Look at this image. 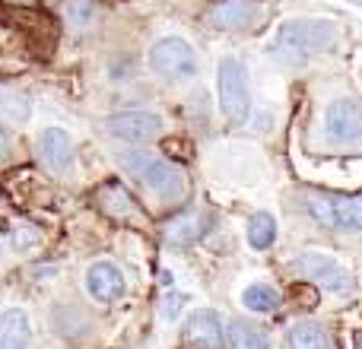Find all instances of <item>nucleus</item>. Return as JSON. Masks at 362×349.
<instances>
[{"mask_svg":"<svg viewBox=\"0 0 362 349\" xmlns=\"http://www.w3.org/2000/svg\"><path fill=\"white\" fill-rule=\"evenodd\" d=\"M353 349H362V331L353 333Z\"/></svg>","mask_w":362,"mask_h":349,"instance_id":"nucleus-25","label":"nucleus"},{"mask_svg":"<svg viewBox=\"0 0 362 349\" xmlns=\"http://www.w3.org/2000/svg\"><path fill=\"white\" fill-rule=\"evenodd\" d=\"M261 16V4L257 0H219L206 10V23L213 29H248Z\"/></svg>","mask_w":362,"mask_h":349,"instance_id":"nucleus-10","label":"nucleus"},{"mask_svg":"<svg viewBox=\"0 0 362 349\" xmlns=\"http://www.w3.org/2000/svg\"><path fill=\"white\" fill-rule=\"evenodd\" d=\"M216 95H219V112L229 124H245L251 112V93H248V76H245V64L238 57H223L216 67Z\"/></svg>","mask_w":362,"mask_h":349,"instance_id":"nucleus-3","label":"nucleus"},{"mask_svg":"<svg viewBox=\"0 0 362 349\" xmlns=\"http://www.w3.org/2000/svg\"><path fill=\"white\" fill-rule=\"evenodd\" d=\"M181 340L187 349H223V321L213 308H197L187 314L181 327Z\"/></svg>","mask_w":362,"mask_h":349,"instance_id":"nucleus-7","label":"nucleus"},{"mask_svg":"<svg viewBox=\"0 0 362 349\" xmlns=\"http://www.w3.org/2000/svg\"><path fill=\"white\" fill-rule=\"evenodd\" d=\"M32 324L23 308H6L0 312V349H29Z\"/></svg>","mask_w":362,"mask_h":349,"instance_id":"nucleus-12","label":"nucleus"},{"mask_svg":"<svg viewBox=\"0 0 362 349\" xmlns=\"http://www.w3.org/2000/svg\"><path fill=\"white\" fill-rule=\"evenodd\" d=\"M327 137L334 143H356L362 137V102L359 99H334L325 114Z\"/></svg>","mask_w":362,"mask_h":349,"instance_id":"nucleus-6","label":"nucleus"},{"mask_svg":"<svg viewBox=\"0 0 362 349\" xmlns=\"http://www.w3.org/2000/svg\"><path fill=\"white\" fill-rule=\"evenodd\" d=\"M276 242V219L270 213H255L248 219V244L257 251L270 248Z\"/></svg>","mask_w":362,"mask_h":349,"instance_id":"nucleus-19","label":"nucleus"},{"mask_svg":"<svg viewBox=\"0 0 362 349\" xmlns=\"http://www.w3.org/2000/svg\"><path fill=\"white\" fill-rule=\"evenodd\" d=\"M38 146H42V159L54 174H70L74 169V143H70V134L61 131V127H48L38 137Z\"/></svg>","mask_w":362,"mask_h":349,"instance_id":"nucleus-11","label":"nucleus"},{"mask_svg":"<svg viewBox=\"0 0 362 349\" xmlns=\"http://www.w3.org/2000/svg\"><path fill=\"white\" fill-rule=\"evenodd\" d=\"M150 67L165 80H191L197 73V54L185 38L165 35L150 48Z\"/></svg>","mask_w":362,"mask_h":349,"instance_id":"nucleus-4","label":"nucleus"},{"mask_svg":"<svg viewBox=\"0 0 362 349\" xmlns=\"http://www.w3.org/2000/svg\"><path fill=\"white\" fill-rule=\"evenodd\" d=\"M299 267L305 270V276H312L318 286H325L327 292H346L350 289V273L340 261H334L325 251H305L299 257Z\"/></svg>","mask_w":362,"mask_h":349,"instance_id":"nucleus-8","label":"nucleus"},{"mask_svg":"<svg viewBox=\"0 0 362 349\" xmlns=\"http://www.w3.org/2000/svg\"><path fill=\"white\" fill-rule=\"evenodd\" d=\"M334 42H337V25L327 19H293V23H283L276 29L270 51L286 64H302L321 51L334 48Z\"/></svg>","mask_w":362,"mask_h":349,"instance_id":"nucleus-1","label":"nucleus"},{"mask_svg":"<svg viewBox=\"0 0 362 349\" xmlns=\"http://www.w3.org/2000/svg\"><path fill=\"white\" fill-rule=\"evenodd\" d=\"M206 229H210V213L194 210V213L178 216L175 223L165 229V238H169L172 244H194L197 238L206 235Z\"/></svg>","mask_w":362,"mask_h":349,"instance_id":"nucleus-13","label":"nucleus"},{"mask_svg":"<svg viewBox=\"0 0 362 349\" xmlns=\"http://www.w3.org/2000/svg\"><path fill=\"white\" fill-rule=\"evenodd\" d=\"M6 153H10V134H6L4 127H0V159H4Z\"/></svg>","mask_w":362,"mask_h":349,"instance_id":"nucleus-24","label":"nucleus"},{"mask_svg":"<svg viewBox=\"0 0 362 349\" xmlns=\"http://www.w3.org/2000/svg\"><path fill=\"white\" fill-rule=\"evenodd\" d=\"M67 19L74 25H89L95 19L93 0H67Z\"/></svg>","mask_w":362,"mask_h":349,"instance_id":"nucleus-22","label":"nucleus"},{"mask_svg":"<svg viewBox=\"0 0 362 349\" xmlns=\"http://www.w3.org/2000/svg\"><path fill=\"white\" fill-rule=\"evenodd\" d=\"M185 295H181V292H172L169 295V299H165V305H163V318L165 321H172V318H178V312H181V308H185Z\"/></svg>","mask_w":362,"mask_h":349,"instance_id":"nucleus-23","label":"nucleus"},{"mask_svg":"<svg viewBox=\"0 0 362 349\" xmlns=\"http://www.w3.org/2000/svg\"><path fill=\"white\" fill-rule=\"evenodd\" d=\"M331 200H334L337 229L362 232V194H353V197H331Z\"/></svg>","mask_w":362,"mask_h":349,"instance_id":"nucleus-17","label":"nucleus"},{"mask_svg":"<svg viewBox=\"0 0 362 349\" xmlns=\"http://www.w3.org/2000/svg\"><path fill=\"white\" fill-rule=\"evenodd\" d=\"M308 213L318 225H327V229H337V216H334V200L321 197V194H312L308 197Z\"/></svg>","mask_w":362,"mask_h":349,"instance_id":"nucleus-21","label":"nucleus"},{"mask_svg":"<svg viewBox=\"0 0 362 349\" xmlns=\"http://www.w3.org/2000/svg\"><path fill=\"white\" fill-rule=\"evenodd\" d=\"M242 305L248 308V312L267 314L280 305V292H276L274 286H264V283H251V286L242 292Z\"/></svg>","mask_w":362,"mask_h":349,"instance_id":"nucleus-18","label":"nucleus"},{"mask_svg":"<svg viewBox=\"0 0 362 349\" xmlns=\"http://www.w3.org/2000/svg\"><path fill=\"white\" fill-rule=\"evenodd\" d=\"M108 134L124 143H150L163 134V118L153 112H121L105 121Z\"/></svg>","mask_w":362,"mask_h":349,"instance_id":"nucleus-5","label":"nucleus"},{"mask_svg":"<svg viewBox=\"0 0 362 349\" xmlns=\"http://www.w3.org/2000/svg\"><path fill=\"white\" fill-rule=\"evenodd\" d=\"M0 114L10 121H25L29 118V99L10 86H0Z\"/></svg>","mask_w":362,"mask_h":349,"instance_id":"nucleus-20","label":"nucleus"},{"mask_svg":"<svg viewBox=\"0 0 362 349\" xmlns=\"http://www.w3.org/2000/svg\"><path fill=\"white\" fill-rule=\"evenodd\" d=\"M95 200H99V206L108 216H127V213H134V200L121 181H105L99 187V194H95Z\"/></svg>","mask_w":362,"mask_h":349,"instance_id":"nucleus-15","label":"nucleus"},{"mask_svg":"<svg viewBox=\"0 0 362 349\" xmlns=\"http://www.w3.org/2000/svg\"><path fill=\"white\" fill-rule=\"evenodd\" d=\"M124 169L131 172L134 178H140V184L156 194L159 200H165V203L185 200L187 178L178 165L165 162V159H156V156H146V153H134V156H124Z\"/></svg>","mask_w":362,"mask_h":349,"instance_id":"nucleus-2","label":"nucleus"},{"mask_svg":"<svg viewBox=\"0 0 362 349\" xmlns=\"http://www.w3.org/2000/svg\"><path fill=\"white\" fill-rule=\"evenodd\" d=\"M226 343H229V349H270L264 331H257L248 321H232L226 327Z\"/></svg>","mask_w":362,"mask_h":349,"instance_id":"nucleus-16","label":"nucleus"},{"mask_svg":"<svg viewBox=\"0 0 362 349\" xmlns=\"http://www.w3.org/2000/svg\"><path fill=\"white\" fill-rule=\"evenodd\" d=\"M286 349H334V340L321 324L299 321L286 331Z\"/></svg>","mask_w":362,"mask_h":349,"instance_id":"nucleus-14","label":"nucleus"},{"mask_svg":"<svg viewBox=\"0 0 362 349\" xmlns=\"http://www.w3.org/2000/svg\"><path fill=\"white\" fill-rule=\"evenodd\" d=\"M86 289L95 302H102V305H115V302L127 292V280H124V273H121L118 264L95 261L93 267L86 270Z\"/></svg>","mask_w":362,"mask_h":349,"instance_id":"nucleus-9","label":"nucleus"}]
</instances>
